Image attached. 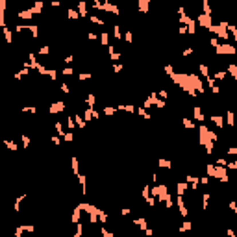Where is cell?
<instances>
[{
    "instance_id": "18",
    "label": "cell",
    "mask_w": 237,
    "mask_h": 237,
    "mask_svg": "<svg viewBox=\"0 0 237 237\" xmlns=\"http://www.w3.org/2000/svg\"><path fill=\"white\" fill-rule=\"evenodd\" d=\"M6 145L9 147V150H17L19 147H17V143H13V141H6Z\"/></svg>"
},
{
    "instance_id": "20",
    "label": "cell",
    "mask_w": 237,
    "mask_h": 237,
    "mask_svg": "<svg viewBox=\"0 0 237 237\" xmlns=\"http://www.w3.org/2000/svg\"><path fill=\"white\" fill-rule=\"evenodd\" d=\"M102 237H113V234H111V232H108V230H104V228H102Z\"/></svg>"
},
{
    "instance_id": "8",
    "label": "cell",
    "mask_w": 237,
    "mask_h": 237,
    "mask_svg": "<svg viewBox=\"0 0 237 237\" xmlns=\"http://www.w3.org/2000/svg\"><path fill=\"white\" fill-rule=\"evenodd\" d=\"M148 6H150L148 0H139V9H141V13H147Z\"/></svg>"
},
{
    "instance_id": "5",
    "label": "cell",
    "mask_w": 237,
    "mask_h": 237,
    "mask_svg": "<svg viewBox=\"0 0 237 237\" xmlns=\"http://www.w3.org/2000/svg\"><path fill=\"white\" fill-rule=\"evenodd\" d=\"M176 189H178V195L181 196L185 191H187V183H185V181H178V183H176Z\"/></svg>"
},
{
    "instance_id": "7",
    "label": "cell",
    "mask_w": 237,
    "mask_h": 237,
    "mask_svg": "<svg viewBox=\"0 0 237 237\" xmlns=\"http://www.w3.org/2000/svg\"><path fill=\"white\" fill-rule=\"evenodd\" d=\"M211 122H213L215 126H219V128H222V124H224L222 117H219V115H213V117H211Z\"/></svg>"
},
{
    "instance_id": "12",
    "label": "cell",
    "mask_w": 237,
    "mask_h": 237,
    "mask_svg": "<svg viewBox=\"0 0 237 237\" xmlns=\"http://www.w3.org/2000/svg\"><path fill=\"white\" fill-rule=\"evenodd\" d=\"M159 167H165V169H172V163L169 159H159Z\"/></svg>"
},
{
    "instance_id": "1",
    "label": "cell",
    "mask_w": 237,
    "mask_h": 237,
    "mask_svg": "<svg viewBox=\"0 0 237 237\" xmlns=\"http://www.w3.org/2000/svg\"><path fill=\"white\" fill-rule=\"evenodd\" d=\"M198 22H200V24H202L208 31H209V28L213 26V24H211V15H204V13L198 15Z\"/></svg>"
},
{
    "instance_id": "15",
    "label": "cell",
    "mask_w": 237,
    "mask_h": 237,
    "mask_svg": "<svg viewBox=\"0 0 237 237\" xmlns=\"http://www.w3.org/2000/svg\"><path fill=\"white\" fill-rule=\"evenodd\" d=\"M50 52V48H48V45H45V46H41V48H39V54H41V56H46V54Z\"/></svg>"
},
{
    "instance_id": "4",
    "label": "cell",
    "mask_w": 237,
    "mask_h": 237,
    "mask_svg": "<svg viewBox=\"0 0 237 237\" xmlns=\"http://www.w3.org/2000/svg\"><path fill=\"white\" fill-rule=\"evenodd\" d=\"M176 204H178V208H180V213L185 217V215H187V209H185V202H183V198H181V196H178Z\"/></svg>"
},
{
    "instance_id": "21",
    "label": "cell",
    "mask_w": 237,
    "mask_h": 237,
    "mask_svg": "<svg viewBox=\"0 0 237 237\" xmlns=\"http://www.w3.org/2000/svg\"><path fill=\"white\" fill-rule=\"evenodd\" d=\"M113 35H115L117 39H121V35H122V33H121V28H118V26H115V31H113Z\"/></svg>"
},
{
    "instance_id": "11",
    "label": "cell",
    "mask_w": 237,
    "mask_h": 237,
    "mask_svg": "<svg viewBox=\"0 0 237 237\" xmlns=\"http://www.w3.org/2000/svg\"><path fill=\"white\" fill-rule=\"evenodd\" d=\"M100 41H102V45L109 46V45H108V41H109V35L106 33V31H102V33H100Z\"/></svg>"
},
{
    "instance_id": "22",
    "label": "cell",
    "mask_w": 237,
    "mask_h": 237,
    "mask_svg": "<svg viewBox=\"0 0 237 237\" xmlns=\"http://www.w3.org/2000/svg\"><path fill=\"white\" fill-rule=\"evenodd\" d=\"M178 33H180V35L187 33V28H185V26H180V28H178Z\"/></svg>"
},
{
    "instance_id": "2",
    "label": "cell",
    "mask_w": 237,
    "mask_h": 237,
    "mask_svg": "<svg viewBox=\"0 0 237 237\" xmlns=\"http://www.w3.org/2000/svg\"><path fill=\"white\" fill-rule=\"evenodd\" d=\"M33 9H31V7H30V9H24V11H19V13L17 15H15V17H19V19H22V21H30V19L31 17H33Z\"/></svg>"
},
{
    "instance_id": "19",
    "label": "cell",
    "mask_w": 237,
    "mask_h": 237,
    "mask_svg": "<svg viewBox=\"0 0 237 237\" xmlns=\"http://www.w3.org/2000/svg\"><path fill=\"white\" fill-rule=\"evenodd\" d=\"M63 74H65V76H70V74H74V70L70 69V67H67V69H63Z\"/></svg>"
},
{
    "instance_id": "6",
    "label": "cell",
    "mask_w": 237,
    "mask_h": 237,
    "mask_svg": "<svg viewBox=\"0 0 237 237\" xmlns=\"http://www.w3.org/2000/svg\"><path fill=\"white\" fill-rule=\"evenodd\" d=\"M67 17H69V19H74V21H76V19L80 17V11H76V9H72V7H69V9H67Z\"/></svg>"
},
{
    "instance_id": "3",
    "label": "cell",
    "mask_w": 237,
    "mask_h": 237,
    "mask_svg": "<svg viewBox=\"0 0 237 237\" xmlns=\"http://www.w3.org/2000/svg\"><path fill=\"white\" fill-rule=\"evenodd\" d=\"M63 109H65V102H61V100L50 106V113H58V111H63Z\"/></svg>"
},
{
    "instance_id": "10",
    "label": "cell",
    "mask_w": 237,
    "mask_h": 237,
    "mask_svg": "<svg viewBox=\"0 0 237 237\" xmlns=\"http://www.w3.org/2000/svg\"><path fill=\"white\" fill-rule=\"evenodd\" d=\"M43 6H45L43 2H35V6L31 7V9H33V13H35V15H39V13H41V9H43Z\"/></svg>"
},
{
    "instance_id": "16",
    "label": "cell",
    "mask_w": 237,
    "mask_h": 237,
    "mask_svg": "<svg viewBox=\"0 0 237 237\" xmlns=\"http://www.w3.org/2000/svg\"><path fill=\"white\" fill-rule=\"evenodd\" d=\"M183 126L185 128H195V122L189 121V118H183Z\"/></svg>"
},
{
    "instance_id": "14",
    "label": "cell",
    "mask_w": 237,
    "mask_h": 237,
    "mask_svg": "<svg viewBox=\"0 0 237 237\" xmlns=\"http://www.w3.org/2000/svg\"><path fill=\"white\" fill-rule=\"evenodd\" d=\"M200 72H202V76H204V78H209V70H208V67H206V65H200Z\"/></svg>"
},
{
    "instance_id": "17",
    "label": "cell",
    "mask_w": 237,
    "mask_h": 237,
    "mask_svg": "<svg viewBox=\"0 0 237 237\" xmlns=\"http://www.w3.org/2000/svg\"><path fill=\"white\" fill-rule=\"evenodd\" d=\"M72 171H74V174H78V159L76 157H72Z\"/></svg>"
},
{
    "instance_id": "9",
    "label": "cell",
    "mask_w": 237,
    "mask_h": 237,
    "mask_svg": "<svg viewBox=\"0 0 237 237\" xmlns=\"http://www.w3.org/2000/svg\"><path fill=\"white\" fill-rule=\"evenodd\" d=\"M78 9H80V17H87V9H85V2L78 4Z\"/></svg>"
},
{
    "instance_id": "13",
    "label": "cell",
    "mask_w": 237,
    "mask_h": 237,
    "mask_svg": "<svg viewBox=\"0 0 237 237\" xmlns=\"http://www.w3.org/2000/svg\"><path fill=\"white\" fill-rule=\"evenodd\" d=\"M4 35H6V41H7V45H11V30L7 28V26L4 28Z\"/></svg>"
}]
</instances>
